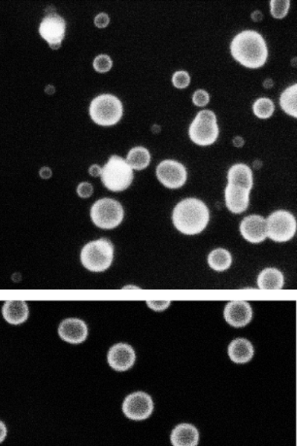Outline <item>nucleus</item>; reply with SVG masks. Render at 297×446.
I'll list each match as a JSON object with an SVG mask.
<instances>
[{
	"instance_id": "nucleus-1",
	"label": "nucleus",
	"mask_w": 297,
	"mask_h": 446,
	"mask_svg": "<svg viewBox=\"0 0 297 446\" xmlns=\"http://www.w3.org/2000/svg\"><path fill=\"white\" fill-rule=\"evenodd\" d=\"M233 58L243 67L256 69L263 67L268 58V48L263 35L254 30H244L230 44Z\"/></svg>"
},
{
	"instance_id": "nucleus-2",
	"label": "nucleus",
	"mask_w": 297,
	"mask_h": 446,
	"mask_svg": "<svg viewBox=\"0 0 297 446\" xmlns=\"http://www.w3.org/2000/svg\"><path fill=\"white\" fill-rule=\"evenodd\" d=\"M209 209L200 199L190 198L180 201L173 210L172 221L176 229L187 236H195L206 229Z\"/></svg>"
},
{
	"instance_id": "nucleus-3",
	"label": "nucleus",
	"mask_w": 297,
	"mask_h": 446,
	"mask_svg": "<svg viewBox=\"0 0 297 446\" xmlns=\"http://www.w3.org/2000/svg\"><path fill=\"white\" fill-rule=\"evenodd\" d=\"M114 259V246L109 239L101 238L91 241L82 247V266L93 272H103L109 269Z\"/></svg>"
},
{
	"instance_id": "nucleus-4",
	"label": "nucleus",
	"mask_w": 297,
	"mask_h": 446,
	"mask_svg": "<svg viewBox=\"0 0 297 446\" xmlns=\"http://www.w3.org/2000/svg\"><path fill=\"white\" fill-rule=\"evenodd\" d=\"M103 185L112 192H122L131 186L133 181V170L126 159L113 155L101 171Z\"/></svg>"
},
{
	"instance_id": "nucleus-5",
	"label": "nucleus",
	"mask_w": 297,
	"mask_h": 446,
	"mask_svg": "<svg viewBox=\"0 0 297 446\" xmlns=\"http://www.w3.org/2000/svg\"><path fill=\"white\" fill-rule=\"evenodd\" d=\"M124 114L122 103L117 96L100 95L91 100L89 115L94 123L102 126H111L119 123Z\"/></svg>"
},
{
	"instance_id": "nucleus-6",
	"label": "nucleus",
	"mask_w": 297,
	"mask_h": 446,
	"mask_svg": "<svg viewBox=\"0 0 297 446\" xmlns=\"http://www.w3.org/2000/svg\"><path fill=\"white\" fill-rule=\"evenodd\" d=\"M190 140L199 146L214 144L219 136L216 114L210 110L198 112L188 129Z\"/></svg>"
},
{
	"instance_id": "nucleus-7",
	"label": "nucleus",
	"mask_w": 297,
	"mask_h": 446,
	"mask_svg": "<svg viewBox=\"0 0 297 446\" xmlns=\"http://www.w3.org/2000/svg\"><path fill=\"white\" fill-rule=\"evenodd\" d=\"M124 211L122 204L113 199H101L91 208V221L96 227L112 230L124 220Z\"/></svg>"
},
{
	"instance_id": "nucleus-8",
	"label": "nucleus",
	"mask_w": 297,
	"mask_h": 446,
	"mask_svg": "<svg viewBox=\"0 0 297 446\" xmlns=\"http://www.w3.org/2000/svg\"><path fill=\"white\" fill-rule=\"evenodd\" d=\"M267 236L275 243H287L296 232V217L287 210H277L266 220Z\"/></svg>"
},
{
	"instance_id": "nucleus-9",
	"label": "nucleus",
	"mask_w": 297,
	"mask_h": 446,
	"mask_svg": "<svg viewBox=\"0 0 297 446\" xmlns=\"http://www.w3.org/2000/svg\"><path fill=\"white\" fill-rule=\"evenodd\" d=\"M154 412V401L147 393L135 392L124 399L122 412L129 419L141 421L147 419Z\"/></svg>"
},
{
	"instance_id": "nucleus-10",
	"label": "nucleus",
	"mask_w": 297,
	"mask_h": 446,
	"mask_svg": "<svg viewBox=\"0 0 297 446\" xmlns=\"http://www.w3.org/2000/svg\"><path fill=\"white\" fill-rule=\"evenodd\" d=\"M65 19L56 13L48 14L39 25V34L53 50L60 48L65 39Z\"/></svg>"
},
{
	"instance_id": "nucleus-11",
	"label": "nucleus",
	"mask_w": 297,
	"mask_h": 446,
	"mask_svg": "<svg viewBox=\"0 0 297 446\" xmlns=\"http://www.w3.org/2000/svg\"><path fill=\"white\" fill-rule=\"evenodd\" d=\"M157 179L168 189H179L187 182L188 172L184 164L174 159H165L157 166Z\"/></svg>"
},
{
	"instance_id": "nucleus-12",
	"label": "nucleus",
	"mask_w": 297,
	"mask_h": 446,
	"mask_svg": "<svg viewBox=\"0 0 297 446\" xmlns=\"http://www.w3.org/2000/svg\"><path fill=\"white\" fill-rule=\"evenodd\" d=\"M135 351L126 344H117L111 347L108 352V364L117 372H126L133 367L135 363Z\"/></svg>"
},
{
	"instance_id": "nucleus-13",
	"label": "nucleus",
	"mask_w": 297,
	"mask_h": 446,
	"mask_svg": "<svg viewBox=\"0 0 297 446\" xmlns=\"http://www.w3.org/2000/svg\"><path fill=\"white\" fill-rule=\"evenodd\" d=\"M223 316L226 322L234 328H243L253 319V309L249 302L232 300L226 305Z\"/></svg>"
},
{
	"instance_id": "nucleus-14",
	"label": "nucleus",
	"mask_w": 297,
	"mask_h": 446,
	"mask_svg": "<svg viewBox=\"0 0 297 446\" xmlns=\"http://www.w3.org/2000/svg\"><path fill=\"white\" fill-rule=\"evenodd\" d=\"M88 326L81 319H65L58 327V335L68 344H82L88 337Z\"/></svg>"
},
{
	"instance_id": "nucleus-15",
	"label": "nucleus",
	"mask_w": 297,
	"mask_h": 446,
	"mask_svg": "<svg viewBox=\"0 0 297 446\" xmlns=\"http://www.w3.org/2000/svg\"><path fill=\"white\" fill-rule=\"evenodd\" d=\"M240 232L249 243H263L267 238L266 220L259 215L247 216L240 224Z\"/></svg>"
},
{
	"instance_id": "nucleus-16",
	"label": "nucleus",
	"mask_w": 297,
	"mask_h": 446,
	"mask_svg": "<svg viewBox=\"0 0 297 446\" xmlns=\"http://www.w3.org/2000/svg\"><path fill=\"white\" fill-rule=\"evenodd\" d=\"M226 208L234 214L245 212L249 208L250 191L244 188L228 184L225 190Z\"/></svg>"
},
{
	"instance_id": "nucleus-17",
	"label": "nucleus",
	"mask_w": 297,
	"mask_h": 446,
	"mask_svg": "<svg viewBox=\"0 0 297 446\" xmlns=\"http://www.w3.org/2000/svg\"><path fill=\"white\" fill-rule=\"evenodd\" d=\"M2 315L11 325H20L28 320L30 311L23 300H8L2 307Z\"/></svg>"
},
{
	"instance_id": "nucleus-18",
	"label": "nucleus",
	"mask_w": 297,
	"mask_h": 446,
	"mask_svg": "<svg viewBox=\"0 0 297 446\" xmlns=\"http://www.w3.org/2000/svg\"><path fill=\"white\" fill-rule=\"evenodd\" d=\"M170 440L173 446H197L199 433L193 425L183 423L173 429Z\"/></svg>"
},
{
	"instance_id": "nucleus-19",
	"label": "nucleus",
	"mask_w": 297,
	"mask_h": 446,
	"mask_svg": "<svg viewBox=\"0 0 297 446\" xmlns=\"http://www.w3.org/2000/svg\"><path fill=\"white\" fill-rule=\"evenodd\" d=\"M228 184L244 188L251 191L254 185L253 171L244 164H236L231 166L228 173Z\"/></svg>"
},
{
	"instance_id": "nucleus-20",
	"label": "nucleus",
	"mask_w": 297,
	"mask_h": 446,
	"mask_svg": "<svg viewBox=\"0 0 297 446\" xmlns=\"http://www.w3.org/2000/svg\"><path fill=\"white\" fill-rule=\"evenodd\" d=\"M254 353L253 344L246 339H234L228 346V356L236 364L248 363L253 359Z\"/></svg>"
},
{
	"instance_id": "nucleus-21",
	"label": "nucleus",
	"mask_w": 297,
	"mask_h": 446,
	"mask_svg": "<svg viewBox=\"0 0 297 446\" xmlns=\"http://www.w3.org/2000/svg\"><path fill=\"white\" fill-rule=\"evenodd\" d=\"M258 286L261 290H280L284 286V276L279 269L268 267L259 274Z\"/></svg>"
},
{
	"instance_id": "nucleus-22",
	"label": "nucleus",
	"mask_w": 297,
	"mask_h": 446,
	"mask_svg": "<svg viewBox=\"0 0 297 446\" xmlns=\"http://www.w3.org/2000/svg\"><path fill=\"white\" fill-rule=\"evenodd\" d=\"M232 264V256L223 248L214 249L208 256V265L216 271H226Z\"/></svg>"
},
{
	"instance_id": "nucleus-23",
	"label": "nucleus",
	"mask_w": 297,
	"mask_h": 446,
	"mask_svg": "<svg viewBox=\"0 0 297 446\" xmlns=\"http://www.w3.org/2000/svg\"><path fill=\"white\" fill-rule=\"evenodd\" d=\"M151 161V155L145 147L132 148L127 155L126 163L131 166L132 170H143L148 168Z\"/></svg>"
},
{
	"instance_id": "nucleus-24",
	"label": "nucleus",
	"mask_w": 297,
	"mask_h": 446,
	"mask_svg": "<svg viewBox=\"0 0 297 446\" xmlns=\"http://www.w3.org/2000/svg\"><path fill=\"white\" fill-rule=\"evenodd\" d=\"M280 105L287 114L297 118V84L283 91L280 96Z\"/></svg>"
},
{
	"instance_id": "nucleus-25",
	"label": "nucleus",
	"mask_w": 297,
	"mask_h": 446,
	"mask_svg": "<svg viewBox=\"0 0 297 446\" xmlns=\"http://www.w3.org/2000/svg\"><path fill=\"white\" fill-rule=\"evenodd\" d=\"M254 114L258 118L265 120L270 118L275 111V105L270 98H261L254 102L253 105Z\"/></svg>"
},
{
	"instance_id": "nucleus-26",
	"label": "nucleus",
	"mask_w": 297,
	"mask_h": 446,
	"mask_svg": "<svg viewBox=\"0 0 297 446\" xmlns=\"http://www.w3.org/2000/svg\"><path fill=\"white\" fill-rule=\"evenodd\" d=\"M291 1L289 0H271V15L275 19H284L289 13Z\"/></svg>"
},
{
	"instance_id": "nucleus-27",
	"label": "nucleus",
	"mask_w": 297,
	"mask_h": 446,
	"mask_svg": "<svg viewBox=\"0 0 297 446\" xmlns=\"http://www.w3.org/2000/svg\"><path fill=\"white\" fill-rule=\"evenodd\" d=\"M113 67V62L109 56L99 55L94 58V68L98 74H106Z\"/></svg>"
},
{
	"instance_id": "nucleus-28",
	"label": "nucleus",
	"mask_w": 297,
	"mask_h": 446,
	"mask_svg": "<svg viewBox=\"0 0 297 446\" xmlns=\"http://www.w3.org/2000/svg\"><path fill=\"white\" fill-rule=\"evenodd\" d=\"M172 83L177 89H186L190 83V77L187 71H177L172 76Z\"/></svg>"
},
{
	"instance_id": "nucleus-29",
	"label": "nucleus",
	"mask_w": 297,
	"mask_h": 446,
	"mask_svg": "<svg viewBox=\"0 0 297 446\" xmlns=\"http://www.w3.org/2000/svg\"><path fill=\"white\" fill-rule=\"evenodd\" d=\"M210 102V96L206 91L197 90L195 91L192 96L193 104L197 105L198 107H206Z\"/></svg>"
},
{
	"instance_id": "nucleus-30",
	"label": "nucleus",
	"mask_w": 297,
	"mask_h": 446,
	"mask_svg": "<svg viewBox=\"0 0 297 446\" xmlns=\"http://www.w3.org/2000/svg\"><path fill=\"white\" fill-rule=\"evenodd\" d=\"M77 194L80 198L82 199H88L89 197H91V194H94V187L91 183L89 182H82L78 185L77 187Z\"/></svg>"
},
{
	"instance_id": "nucleus-31",
	"label": "nucleus",
	"mask_w": 297,
	"mask_h": 446,
	"mask_svg": "<svg viewBox=\"0 0 297 446\" xmlns=\"http://www.w3.org/2000/svg\"><path fill=\"white\" fill-rule=\"evenodd\" d=\"M147 305L152 311H164L170 306V300H147Z\"/></svg>"
},
{
	"instance_id": "nucleus-32",
	"label": "nucleus",
	"mask_w": 297,
	"mask_h": 446,
	"mask_svg": "<svg viewBox=\"0 0 297 446\" xmlns=\"http://www.w3.org/2000/svg\"><path fill=\"white\" fill-rule=\"evenodd\" d=\"M109 16H108L106 13L98 14V15L96 16V19H94V25H96V27H98V29H104V27H107V25H109Z\"/></svg>"
},
{
	"instance_id": "nucleus-33",
	"label": "nucleus",
	"mask_w": 297,
	"mask_h": 446,
	"mask_svg": "<svg viewBox=\"0 0 297 446\" xmlns=\"http://www.w3.org/2000/svg\"><path fill=\"white\" fill-rule=\"evenodd\" d=\"M101 171H102V168H101L98 164H93L89 170V175L94 176V177H98V176H100Z\"/></svg>"
},
{
	"instance_id": "nucleus-34",
	"label": "nucleus",
	"mask_w": 297,
	"mask_h": 446,
	"mask_svg": "<svg viewBox=\"0 0 297 446\" xmlns=\"http://www.w3.org/2000/svg\"><path fill=\"white\" fill-rule=\"evenodd\" d=\"M39 175L41 176V178H43V179H49L52 176L51 168L44 166V168H42L41 170H40Z\"/></svg>"
},
{
	"instance_id": "nucleus-35",
	"label": "nucleus",
	"mask_w": 297,
	"mask_h": 446,
	"mask_svg": "<svg viewBox=\"0 0 297 446\" xmlns=\"http://www.w3.org/2000/svg\"><path fill=\"white\" fill-rule=\"evenodd\" d=\"M6 435H7V428L6 424H4L3 422L0 421V443H1L2 441L6 440Z\"/></svg>"
},
{
	"instance_id": "nucleus-36",
	"label": "nucleus",
	"mask_w": 297,
	"mask_h": 446,
	"mask_svg": "<svg viewBox=\"0 0 297 446\" xmlns=\"http://www.w3.org/2000/svg\"><path fill=\"white\" fill-rule=\"evenodd\" d=\"M252 19H253L254 22H261L263 19V13L261 11H254L252 14Z\"/></svg>"
},
{
	"instance_id": "nucleus-37",
	"label": "nucleus",
	"mask_w": 297,
	"mask_h": 446,
	"mask_svg": "<svg viewBox=\"0 0 297 446\" xmlns=\"http://www.w3.org/2000/svg\"><path fill=\"white\" fill-rule=\"evenodd\" d=\"M232 143L235 147L238 148L244 146L245 144L244 140H243L242 137H240V136H236V137H235L234 140H232Z\"/></svg>"
},
{
	"instance_id": "nucleus-38",
	"label": "nucleus",
	"mask_w": 297,
	"mask_h": 446,
	"mask_svg": "<svg viewBox=\"0 0 297 446\" xmlns=\"http://www.w3.org/2000/svg\"><path fill=\"white\" fill-rule=\"evenodd\" d=\"M55 87L52 85L47 86L46 89H45V93H48V95H53V93H55Z\"/></svg>"
},
{
	"instance_id": "nucleus-39",
	"label": "nucleus",
	"mask_w": 297,
	"mask_h": 446,
	"mask_svg": "<svg viewBox=\"0 0 297 446\" xmlns=\"http://www.w3.org/2000/svg\"><path fill=\"white\" fill-rule=\"evenodd\" d=\"M273 85H274V84H273L272 79H266L265 81H264L263 83L264 88L270 89L272 88Z\"/></svg>"
},
{
	"instance_id": "nucleus-40",
	"label": "nucleus",
	"mask_w": 297,
	"mask_h": 446,
	"mask_svg": "<svg viewBox=\"0 0 297 446\" xmlns=\"http://www.w3.org/2000/svg\"><path fill=\"white\" fill-rule=\"evenodd\" d=\"M152 131L154 133H159L160 131V126H157V124H155V126H153Z\"/></svg>"
}]
</instances>
